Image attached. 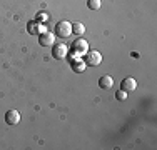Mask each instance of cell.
<instances>
[{"label":"cell","mask_w":157,"mask_h":150,"mask_svg":"<svg viewBox=\"0 0 157 150\" xmlns=\"http://www.w3.org/2000/svg\"><path fill=\"white\" fill-rule=\"evenodd\" d=\"M54 33H50V32H44V33H40V45H44V47H52L54 45Z\"/></svg>","instance_id":"obj_6"},{"label":"cell","mask_w":157,"mask_h":150,"mask_svg":"<svg viewBox=\"0 0 157 150\" xmlns=\"http://www.w3.org/2000/svg\"><path fill=\"white\" fill-rule=\"evenodd\" d=\"M84 32H85V27H84L82 24H74V25H72V33H75L77 37L84 35Z\"/></svg>","instance_id":"obj_10"},{"label":"cell","mask_w":157,"mask_h":150,"mask_svg":"<svg viewBox=\"0 0 157 150\" xmlns=\"http://www.w3.org/2000/svg\"><path fill=\"white\" fill-rule=\"evenodd\" d=\"M115 99L117 100H125L127 99V92L125 90H119V92L115 93Z\"/></svg>","instance_id":"obj_13"},{"label":"cell","mask_w":157,"mask_h":150,"mask_svg":"<svg viewBox=\"0 0 157 150\" xmlns=\"http://www.w3.org/2000/svg\"><path fill=\"white\" fill-rule=\"evenodd\" d=\"M5 122L9 123V125H17V123L20 122V114H18V110L12 108V110L7 112L5 114Z\"/></svg>","instance_id":"obj_5"},{"label":"cell","mask_w":157,"mask_h":150,"mask_svg":"<svg viewBox=\"0 0 157 150\" xmlns=\"http://www.w3.org/2000/svg\"><path fill=\"white\" fill-rule=\"evenodd\" d=\"M87 5L90 10H99L102 3H100V0H87Z\"/></svg>","instance_id":"obj_11"},{"label":"cell","mask_w":157,"mask_h":150,"mask_svg":"<svg viewBox=\"0 0 157 150\" xmlns=\"http://www.w3.org/2000/svg\"><path fill=\"white\" fill-rule=\"evenodd\" d=\"M72 69H74V72H84L85 63L82 62L80 58H75V60H72Z\"/></svg>","instance_id":"obj_9"},{"label":"cell","mask_w":157,"mask_h":150,"mask_svg":"<svg viewBox=\"0 0 157 150\" xmlns=\"http://www.w3.org/2000/svg\"><path fill=\"white\" fill-rule=\"evenodd\" d=\"M87 52H89V43H87V40L80 39V37H78L77 40H74L72 47L69 48V54H72L74 57H77V58H80L82 55H85Z\"/></svg>","instance_id":"obj_1"},{"label":"cell","mask_w":157,"mask_h":150,"mask_svg":"<svg viewBox=\"0 0 157 150\" xmlns=\"http://www.w3.org/2000/svg\"><path fill=\"white\" fill-rule=\"evenodd\" d=\"M70 33H72V24L70 22L62 20L55 25V35L59 39H67V37H70Z\"/></svg>","instance_id":"obj_2"},{"label":"cell","mask_w":157,"mask_h":150,"mask_svg":"<svg viewBox=\"0 0 157 150\" xmlns=\"http://www.w3.org/2000/svg\"><path fill=\"white\" fill-rule=\"evenodd\" d=\"M87 65L90 67H99L102 63V54L97 50H92V52H87Z\"/></svg>","instance_id":"obj_4"},{"label":"cell","mask_w":157,"mask_h":150,"mask_svg":"<svg viewBox=\"0 0 157 150\" xmlns=\"http://www.w3.org/2000/svg\"><path fill=\"white\" fill-rule=\"evenodd\" d=\"M47 18H48V15L45 12H40L39 15H37V20H39V22H45Z\"/></svg>","instance_id":"obj_14"},{"label":"cell","mask_w":157,"mask_h":150,"mask_svg":"<svg viewBox=\"0 0 157 150\" xmlns=\"http://www.w3.org/2000/svg\"><path fill=\"white\" fill-rule=\"evenodd\" d=\"M52 47H54V50H52L54 58H59V60L67 58V55H69V48H67V45H63V43H55V45H52Z\"/></svg>","instance_id":"obj_3"},{"label":"cell","mask_w":157,"mask_h":150,"mask_svg":"<svg viewBox=\"0 0 157 150\" xmlns=\"http://www.w3.org/2000/svg\"><path fill=\"white\" fill-rule=\"evenodd\" d=\"M112 85H114V80H112L110 75H102V77H100V80H99V87L100 88L107 90V88H110Z\"/></svg>","instance_id":"obj_8"},{"label":"cell","mask_w":157,"mask_h":150,"mask_svg":"<svg viewBox=\"0 0 157 150\" xmlns=\"http://www.w3.org/2000/svg\"><path fill=\"white\" fill-rule=\"evenodd\" d=\"M136 88H137V82L134 80L132 77H127L122 80V90H125V92H134Z\"/></svg>","instance_id":"obj_7"},{"label":"cell","mask_w":157,"mask_h":150,"mask_svg":"<svg viewBox=\"0 0 157 150\" xmlns=\"http://www.w3.org/2000/svg\"><path fill=\"white\" fill-rule=\"evenodd\" d=\"M44 32H47V28L44 27L42 24H39V35H40V33H44Z\"/></svg>","instance_id":"obj_15"},{"label":"cell","mask_w":157,"mask_h":150,"mask_svg":"<svg viewBox=\"0 0 157 150\" xmlns=\"http://www.w3.org/2000/svg\"><path fill=\"white\" fill-rule=\"evenodd\" d=\"M39 22H30V24H29V32L30 33H39Z\"/></svg>","instance_id":"obj_12"}]
</instances>
